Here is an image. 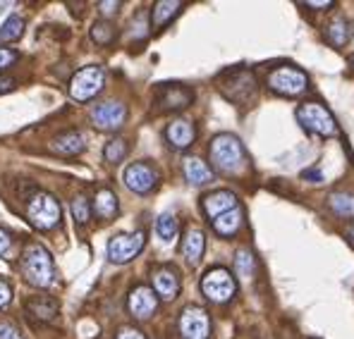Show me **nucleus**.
Segmentation results:
<instances>
[{
	"instance_id": "5",
	"label": "nucleus",
	"mask_w": 354,
	"mask_h": 339,
	"mask_svg": "<svg viewBox=\"0 0 354 339\" xmlns=\"http://www.w3.org/2000/svg\"><path fill=\"white\" fill-rule=\"evenodd\" d=\"M103 84H106V72L103 67L98 65H91V67H84L80 70L70 81V96L75 101H88L93 98L96 93H101Z\"/></svg>"
},
{
	"instance_id": "40",
	"label": "nucleus",
	"mask_w": 354,
	"mask_h": 339,
	"mask_svg": "<svg viewBox=\"0 0 354 339\" xmlns=\"http://www.w3.org/2000/svg\"><path fill=\"white\" fill-rule=\"evenodd\" d=\"M15 88V79H10V77H0V93H8Z\"/></svg>"
},
{
	"instance_id": "22",
	"label": "nucleus",
	"mask_w": 354,
	"mask_h": 339,
	"mask_svg": "<svg viewBox=\"0 0 354 339\" xmlns=\"http://www.w3.org/2000/svg\"><path fill=\"white\" fill-rule=\"evenodd\" d=\"M93 213H96L101 220H111L118 215V196L111 189H101L93 198Z\"/></svg>"
},
{
	"instance_id": "35",
	"label": "nucleus",
	"mask_w": 354,
	"mask_h": 339,
	"mask_svg": "<svg viewBox=\"0 0 354 339\" xmlns=\"http://www.w3.org/2000/svg\"><path fill=\"white\" fill-rule=\"evenodd\" d=\"M15 60H17V53H15V50L0 48V70H8L10 65H15Z\"/></svg>"
},
{
	"instance_id": "30",
	"label": "nucleus",
	"mask_w": 354,
	"mask_h": 339,
	"mask_svg": "<svg viewBox=\"0 0 354 339\" xmlns=\"http://www.w3.org/2000/svg\"><path fill=\"white\" fill-rule=\"evenodd\" d=\"M124 155H127V142H124V139H113V142H108L106 148H103V158L113 165L120 163Z\"/></svg>"
},
{
	"instance_id": "42",
	"label": "nucleus",
	"mask_w": 354,
	"mask_h": 339,
	"mask_svg": "<svg viewBox=\"0 0 354 339\" xmlns=\"http://www.w3.org/2000/svg\"><path fill=\"white\" fill-rule=\"evenodd\" d=\"M350 237H352V242H354V227L350 229Z\"/></svg>"
},
{
	"instance_id": "19",
	"label": "nucleus",
	"mask_w": 354,
	"mask_h": 339,
	"mask_svg": "<svg viewBox=\"0 0 354 339\" xmlns=\"http://www.w3.org/2000/svg\"><path fill=\"white\" fill-rule=\"evenodd\" d=\"M204 246H206V237L201 229L192 227L189 232L185 234V244H182V253H185L187 263L189 265H196L204 255Z\"/></svg>"
},
{
	"instance_id": "20",
	"label": "nucleus",
	"mask_w": 354,
	"mask_h": 339,
	"mask_svg": "<svg viewBox=\"0 0 354 339\" xmlns=\"http://www.w3.org/2000/svg\"><path fill=\"white\" fill-rule=\"evenodd\" d=\"M27 313L39 320H53L58 316V304L50 296H31L27 301Z\"/></svg>"
},
{
	"instance_id": "36",
	"label": "nucleus",
	"mask_w": 354,
	"mask_h": 339,
	"mask_svg": "<svg viewBox=\"0 0 354 339\" xmlns=\"http://www.w3.org/2000/svg\"><path fill=\"white\" fill-rule=\"evenodd\" d=\"M118 339H147V337H144L137 327H120Z\"/></svg>"
},
{
	"instance_id": "29",
	"label": "nucleus",
	"mask_w": 354,
	"mask_h": 339,
	"mask_svg": "<svg viewBox=\"0 0 354 339\" xmlns=\"http://www.w3.org/2000/svg\"><path fill=\"white\" fill-rule=\"evenodd\" d=\"M235 270L242 280H252L254 273H257V258H254V253L252 251H237Z\"/></svg>"
},
{
	"instance_id": "28",
	"label": "nucleus",
	"mask_w": 354,
	"mask_h": 339,
	"mask_svg": "<svg viewBox=\"0 0 354 339\" xmlns=\"http://www.w3.org/2000/svg\"><path fill=\"white\" fill-rule=\"evenodd\" d=\"M156 234H158L165 244H170L177 237V220L173 213H163V215L156 220Z\"/></svg>"
},
{
	"instance_id": "41",
	"label": "nucleus",
	"mask_w": 354,
	"mask_h": 339,
	"mask_svg": "<svg viewBox=\"0 0 354 339\" xmlns=\"http://www.w3.org/2000/svg\"><path fill=\"white\" fill-rule=\"evenodd\" d=\"M306 8H333V0H319V3H316V0H311V3H304Z\"/></svg>"
},
{
	"instance_id": "26",
	"label": "nucleus",
	"mask_w": 354,
	"mask_h": 339,
	"mask_svg": "<svg viewBox=\"0 0 354 339\" xmlns=\"http://www.w3.org/2000/svg\"><path fill=\"white\" fill-rule=\"evenodd\" d=\"M24 31V19L17 17V14H12V17H8L3 22V27H0V43H10V41H17L19 36H22Z\"/></svg>"
},
{
	"instance_id": "7",
	"label": "nucleus",
	"mask_w": 354,
	"mask_h": 339,
	"mask_svg": "<svg viewBox=\"0 0 354 339\" xmlns=\"http://www.w3.org/2000/svg\"><path fill=\"white\" fill-rule=\"evenodd\" d=\"M268 86L273 88V91L283 93V96H299V93H304L306 86H309V77L301 70H297V67L285 65L270 72Z\"/></svg>"
},
{
	"instance_id": "13",
	"label": "nucleus",
	"mask_w": 354,
	"mask_h": 339,
	"mask_svg": "<svg viewBox=\"0 0 354 339\" xmlns=\"http://www.w3.org/2000/svg\"><path fill=\"white\" fill-rule=\"evenodd\" d=\"M129 313H132L134 318H139V320H147L156 313L158 309V294H156L151 287H134L132 294H129Z\"/></svg>"
},
{
	"instance_id": "14",
	"label": "nucleus",
	"mask_w": 354,
	"mask_h": 339,
	"mask_svg": "<svg viewBox=\"0 0 354 339\" xmlns=\"http://www.w3.org/2000/svg\"><path fill=\"white\" fill-rule=\"evenodd\" d=\"M237 208V196L232 191H213L204 198V211L211 220H218L225 213L235 211Z\"/></svg>"
},
{
	"instance_id": "12",
	"label": "nucleus",
	"mask_w": 354,
	"mask_h": 339,
	"mask_svg": "<svg viewBox=\"0 0 354 339\" xmlns=\"http://www.w3.org/2000/svg\"><path fill=\"white\" fill-rule=\"evenodd\" d=\"M158 182V172L151 168L149 163H134L124 170V184L134 191V194H149Z\"/></svg>"
},
{
	"instance_id": "39",
	"label": "nucleus",
	"mask_w": 354,
	"mask_h": 339,
	"mask_svg": "<svg viewBox=\"0 0 354 339\" xmlns=\"http://www.w3.org/2000/svg\"><path fill=\"white\" fill-rule=\"evenodd\" d=\"M10 244H12V239H10V234L5 232V229H0V253H5L10 249Z\"/></svg>"
},
{
	"instance_id": "16",
	"label": "nucleus",
	"mask_w": 354,
	"mask_h": 339,
	"mask_svg": "<svg viewBox=\"0 0 354 339\" xmlns=\"http://www.w3.org/2000/svg\"><path fill=\"white\" fill-rule=\"evenodd\" d=\"M153 291L165 301H173L180 294V280H177L175 270L170 268H158L153 273Z\"/></svg>"
},
{
	"instance_id": "15",
	"label": "nucleus",
	"mask_w": 354,
	"mask_h": 339,
	"mask_svg": "<svg viewBox=\"0 0 354 339\" xmlns=\"http://www.w3.org/2000/svg\"><path fill=\"white\" fill-rule=\"evenodd\" d=\"M192 101H194V93H192L187 86H180V84L165 86L163 93H160V98H158V103H160L163 110H180V108L192 106Z\"/></svg>"
},
{
	"instance_id": "37",
	"label": "nucleus",
	"mask_w": 354,
	"mask_h": 339,
	"mask_svg": "<svg viewBox=\"0 0 354 339\" xmlns=\"http://www.w3.org/2000/svg\"><path fill=\"white\" fill-rule=\"evenodd\" d=\"M10 299H12V291H10V287L5 282H0V309H5V306L10 304Z\"/></svg>"
},
{
	"instance_id": "3",
	"label": "nucleus",
	"mask_w": 354,
	"mask_h": 339,
	"mask_svg": "<svg viewBox=\"0 0 354 339\" xmlns=\"http://www.w3.org/2000/svg\"><path fill=\"white\" fill-rule=\"evenodd\" d=\"M27 217L36 229L48 232L60 222V203L46 191H36L27 203Z\"/></svg>"
},
{
	"instance_id": "4",
	"label": "nucleus",
	"mask_w": 354,
	"mask_h": 339,
	"mask_svg": "<svg viewBox=\"0 0 354 339\" xmlns=\"http://www.w3.org/2000/svg\"><path fill=\"white\" fill-rule=\"evenodd\" d=\"M297 119H299L309 132L319 134V137H335L337 134L335 117H333L330 110H328L326 106H321V103H304V106L297 110Z\"/></svg>"
},
{
	"instance_id": "34",
	"label": "nucleus",
	"mask_w": 354,
	"mask_h": 339,
	"mask_svg": "<svg viewBox=\"0 0 354 339\" xmlns=\"http://www.w3.org/2000/svg\"><path fill=\"white\" fill-rule=\"evenodd\" d=\"M120 5H122L120 0H108V3L103 0V3H98V10H101L103 17H113V14L120 10Z\"/></svg>"
},
{
	"instance_id": "18",
	"label": "nucleus",
	"mask_w": 354,
	"mask_h": 339,
	"mask_svg": "<svg viewBox=\"0 0 354 339\" xmlns=\"http://www.w3.org/2000/svg\"><path fill=\"white\" fill-rule=\"evenodd\" d=\"M84 148H86V142L80 132H65V134H60V137H55L53 144H50V151L58 155H80Z\"/></svg>"
},
{
	"instance_id": "38",
	"label": "nucleus",
	"mask_w": 354,
	"mask_h": 339,
	"mask_svg": "<svg viewBox=\"0 0 354 339\" xmlns=\"http://www.w3.org/2000/svg\"><path fill=\"white\" fill-rule=\"evenodd\" d=\"M301 177H304V180L316 182V184H321V182H324V172H321V170H304V172H301Z\"/></svg>"
},
{
	"instance_id": "25",
	"label": "nucleus",
	"mask_w": 354,
	"mask_h": 339,
	"mask_svg": "<svg viewBox=\"0 0 354 339\" xmlns=\"http://www.w3.org/2000/svg\"><path fill=\"white\" fill-rule=\"evenodd\" d=\"M326 36H328V41L335 46V48L345 46L347 39H350V29H347L345 17H335V19H333V22L328 24V29H326Z\"/></svg>"
},
{
	"instance_id": "32",
	"label": "nucleus",
	"mask_w": 354,
	"mask_h": 339,
	"mask_svg": "<svg viewBox=\"0 0 354 339\" xmlns=\"http://www.w3.org/2000/svg\"><path fill=\"white\" fill-rule=\"evenodd\" d=\"M72 215H75V220L80 222V225H84L88 222V215H91V208H88V201L84 196H77L75 201H72Z\"/></svg>"
},
{
	"instance_id": "9",
	"label": "nucleus",
	"mask_w": 354,
	"mask_h": 339,
	"mask_svg": "<svg viewBox=\"0 0 354 339\" xmlns=\"http://www.w3.org/2000/svg\"><path fill=\"white\" fill-rule=\"evenodd\" d=\"M144 242H147V234L142 229L132 234H118L108 242V258L113 263H129L144 249Z\"/></svg>"
},
{
	"instance_id": "8",
	"label": "nucleus",
	"mask_w": 354,
	"mask_h": 339,
	"mask_svg": "<svg viewBox=\"0 0 354 339\" xmlns=\"http://www.w3.org/2000/svg\"><path fill=\"white\" fill-rule=\"evenodd\" d=\"M221 91L230 98L232 103H249L257 93V79L249 70H239V72H230V75L223 77L221 81Z\"/></svg>"
},
{
	"instance_id": "6",
	"label": "nucleus",
	"mask_w": 354,
	"mask_h": 339,
	"mask_svg": "<svg viewBox=\"0 0 354 339\" xmlns=\"http://www.w3.org/2000/svg\"><path fill=\"white\" fill-rule=\"evenodd\" d=\"M235 280H232V275L227 273L225 268H213L208 270L204 275V280H201V291L206 294V299L216 301V304H225V301H230L232 296H235Z\"/></svg>"
},
{
	"instance_id": "33",
	"label": "nucleus",
	"mask_w": 354,
	"mask_h": 339,
	"mask_svg": "<svg viewBox=\"0 0 354 339\" xmlns=\"http://www.w3.org/2000/svg\"><path fill=\"white\" fill-rule=\"evenodd\" d=\"M0 339H24V337L17 325H12L8 320H0Z\"/></svg>"
},
{
	"instance_id": "1",
	"label": "nucleus",
	"mask_w": 354,
	"mask_h": 339,
	"mask_svg": "<svg viewBox=\"0 0 354 339\" xmlns=\"http://www.w3.org/2000/svg\"><path fill=\"white\" fill-rule=\"evenodd\" d=\"M211 163L218 172L225 175H239L247 165V155L239 144L237 137L232 134H221L211 142Z\"/></svg>"
},
{
	"instance_id": "10",
	"label": "nucleus",
	"mask_w": 354,
	"mask_h": 339,
	"mask_svg": "<svg viewBox=\"0 0 354 339\" xmlns=\"http://www.w3.org/2000/svg\"><path fill=\"white\" fill-rule=\"evenodd\" d=\"M180 335L185 339H208L211 335V318L199 306H187L180 313Z\"/></svg>"
},
{
	"instance_id": "11",
	"label": "nucleus",
	"mask_w": 354,
	"mask_h": 339,
	"mask_svg": "<svg viewBox=\"0 0 354 339\" xmlns=\"http://www.w3.org/2000/svg\"><path fill=\"white\" fill-rule=\"evenodd\" d=\"M124 119H127V108L115 101L101 103L91 110V122L103 132H115L124 124Z\"/></svg>"
},
{
	"instance_id": "17",
	"label": "nucleus",
	"mask_w": 354,
	"mask_h": 339,
	"mask_svg": "<svg viewBox=\"0 0 354 339\" xmlns=\"http://www.w3.org/2000/svg\"><path fill=\"white\" fill-rule=\"evenodd\" d=\"M165 137H168L170 146H175V148H180V151L189 148L196 137L194 124L187 122V119H175V122H170L168 129H165Z\"/></svg>"
},
{
	"instance_id": "23",
	"label": "nucleus",
	"mask_w": 354,
	"mask_h": 339,
	"mask_svg": "<svg viewBox=\"0 0 354 339\" xmlns=\"http://www.w3.org/2000/svg\"><path fill=\"white\" fill-rule=\"evenodd\" d=\"M239 227H242V211H239V208L221 215L218 220H213V229H216L221 237H232V234L239 232Z\"/></svg>"
},
{
	"instance_id": "21",
	"label": "nucleus",
	"mask_w": 354,
	"mask_h": 339,
	"mask_svg": "<svg viewBox=\"0 0 354 339\" xmlns=\"http://www.w3.org/2000/svg\"><path fill=\"white\" fill-rule=\"evenodd\" d=\"M185 177H187V182L201 186V184H208V182L213 180V170L208 168L201 158H187L185 160Z\"/></svg>"
},
{
	"instance_id": "24",
	"label": "nucleus",
	"mask_w": 354,
	"mask_h": 339,
	"mask_svg": "<svg viewBox=\"0 0 354 339\" xmlns=\"http://www.w3.org/2000/svg\"><path fill=\"white\" fill-rule=\"evenodd\" d=\"M180 8H182L180 0H160V3H156L153 5V27L156 29L165 27V24L180 12Z\"/></svg>"
},
{
	"instance_id": "31",
	"label": "nucleus",
	"mask_w": 354,
	"mask_h": 339,
	"mask_svg": "<svg viewBox=\"0 0 354 339\" xmlns=\"http://www.w3.org/2000/svg\"><path fill=\"white\" fill-rule=\"evenodd\" d=\"M91 39L96 41V43L106 46L115 39V29H113V24H108V22H96L91 27Z\"/></svg>"
},
{
	"instance_id": "2",
	"label": "nucleus",
	"mask_w": 354,
	"mask_h": 339,
	"mask_svg": "<svg viewBox=\"0 0 354 339\" xmlns=\"http://www.w3.org/2000/svg\"><path fill=\"white\" fill-rule=\"evenodd\" d=\"M22 273L24 278L29 280L34 287H50L53 284L55 278V270H53V258L50 253L46 251L41 244H29L22 253Z\"/></svg>"
},
{
	"instance_id": "27",
	"label": "nucleus",
	"mask_w": 354,
	"mask_h": 339,
	"mask_svg": "<svg viewBox=\"0 0 354 339\" xmlns=\"http://www.w3.org/2000/svg\"><path fill=\"white\" fill-rule=\"evenodd\" d=\"M330 208L335 211V215L342 217H354V194L347 191H337L330 196Z\"/></svg>"
}]
</instances>
